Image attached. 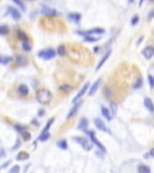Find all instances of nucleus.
<instances>
[{"mask_svg": "<svg viewBox=\"0 0 154 173\" xmlns=\"http://www.w3.org/2000/svg\"><path fill=\"white\" fill-rule=\"evenodd\" d=\"M52 99H53V95L48 89H40L36 92V100L40 103L46 105L48 102H51Z\"/></svg>", "mask_w": 154, "mask_h": 173, "instance_id": "f257e3e1", "label": "nucleus"}, {"mask_svg": "<svg viewBox=\"0 0 154 173\" xmlns=\"http://www.w3.org/2000/svg\"><path fill=\"white\" fill-rule=\"evenodd\" d=\"M37 57L41 58V59H44V60L52 59V58L55 57V51L52 48H47V49H44V51H40L37 53Z\"/></svg>", "mask_w": 154, "mask_h": 173, "instance_id": "f03ea898", "label": "nucleus"}, {"mask_svg": "<svg viewBox=\"0 0 154 173\" xmlns=\"http://www.w3.org/2000/svg\"><path fill=\"white\" fill-rule=\"evenodd\" d=\"M86 134H88V135H89V137H90V139H92V142H93V143H94L96 147H98V148H99V149H100L102 153H106V148H105V147L101 144V142L99 141V139L94 136V132H93V131L86 130Z\"/></svg>", "mask_w": 154, "mask_h": 173, "instance_id": "7ed1b4c3", "label": "nucleus"}, {"mask_svg": "<svg viewBox=\"0 0 154 173\" xmlns=\"http://www.w3.org/2000/svg\"><path fill=\"white\" fill-rule=\"evenodd\" d=\"M72 141L79 143L83 147L84 150H90L92 149V144H89V142L87 141L86 138H83V137H72Z\"/></svg>", "mask_w": 154, "mask_h": 173, "instance_id": "20e7f679", "label": "nucleus"}, {"mask_svg": "<svg viewBox=\"0 0 154 173\" xmlns=\"http://www.w3.org/2000/svg\"><path fill=\"white\" fill-rule=\"evenodd\" d=\"M104 32H105V29H102V28H94V29L88 30V31H86V32L77 31V34L84 36V35H94V34H95V35H102Z\"/></svg>", "mask_w": 154, "mask_h": 173, "instance_id": "39448f33", "label": "nucleus"}, {"mask_svg": "<svg viewBox=\"0 0 154 173\" xmlns=\"http://www.w3.org/2000/svg\"><path fill=\"white\" fill-rule=\"evenodd\" d=\"M94 124H95V128L98 129V130L102 131V132L111 134V132H110V130L106 128V125H105V123H104V121H102L100 118H95V119H94Z\"/></svg>", "mask_w": 154, "mask_h": 173, "instance_id": "423d86ee", "label": "nucleus"}, {"mask_svg": "<svg viewBox=\"0 0 154 173\" xmlns=\"http://www.w3.org/2000/svg\"><path fill=\"white\" fill-rule=\"evenodd\" d=\"M89 87H90V84H89L88 82H87V83H86V84H84V85L82 87V89H81L79 92L77 93V96H76V97L74 99V100H72V102H74V103H76V102H77V101L79 100V99H81V97H82V96H83V95H84V94L87 93V90L89 89Z\"/></svg>", "mask_w": 154, "mask_h": 173, "instance_id": "0eeeda50", "label": "nucleus"}, {"mask_svg": "<svg viewBox=\"0 0 154 173\" xmlns=\"http://www.w3.org/2000/svg\"><path fill=\"white\" fill-rule=\"evenodd\" d=\"M142 54H143V57L146 58V59H151V58L154 55V47H152V46H148V47L143 48Z\"/></svg>", "mask_w": 154, "mask_h": 173, "instance_id": "6e6552de", "label": "nucleus"}, {"mask_svg": "<svg viewBox=\"0 0 154 173\" xmlns=\"http://www.w3.org/2000/svg\"><path fill=\"white\" fill-rule=\"evenodd\" d=\"M81 105H82L81 102H78L77 105L75 103V106L72 107V108H71V111L68 113V115H66V119H71V118H74V117H75V115L77 114V112H78V110L81 108Z\"/></svg>", "mask_w": 154, "mask_h": 173, "instance_id": "1a4fd4ad", "label": "nucleus"}, {"mask_svg": "<svg viewBox=\"0 0 154 173\" xmlns=\"http://www.w3.org/2000/svg\"><path fill=\"white\" fill-rule=\"evenodd\" d=\"M7 11H9V13L12 16V18H13L15 21H19V19H21V13H19L18 10H16L15 7H9V9H7Z\"/></svg>", "mask_w": 154, "mask_h": 173, "instance_id": "9d476101", "label": "nucleus"}, {"mask_svg": "<svg viewBox=\"0 0 154 173\" xmlns=\"http://www.w3.org/2000/svg\"><path fill=\"white\" fill-rule=\"evenodd\" d=\"M143 105H144V107L147 108L151 113H153L154 112V105H153V101L151 100L149 97H144V100H143Z\"/></svg>", "mask_w": 154, "mask_h": 173, "instance_id": "9b49d317", "label": "nucleus"}, {"mask_svg": "<svg viewBox=\"0 0 154 173\" xmlns=\"http://www.w3.org/2000/svg\"><path fill=\"white\" fill-rule=\"evenodd\" d=\"M42 13L45 16H59V12L54 10V9H50V7H44L42 9Z\"/></svg>", "mask_w": 154, "mask_h": 173, "instance_id": "f8f14e48", "label": "nucleus"}, {"mask_svg": "<svg viewBox=\"0 0 154 173\" xmlns=\"http://www.w3.org/2000/svg\"><path fill=\"white\" fill-rule=\"evenodd\" d=\"M110 55H111V51H107V53H106V54H105V55L102 57V59L100 60V63H99L98 65H96V69H95V71H99V70L101 69V66H102V65H104L105 63L107 61V59L110 58Z\"/></svg>", "mask_w": 154, "mask_h": 173, "instance_id": "ddd939ff", "label": "nucleus"}, {"mask_svg": "<svg viewBox=\"0 0 154 173\" xmlns=\"http://www.w3.org/2000/svg\"><path fill=\"white\" fill-rule=\"evenodd\" d=\"M100 83H101V79H100V78H99V79H96V82H94V84L90 87V89H89V96H93V95L95 94V92L98 90Z\"/></svg>", "mask_w": 154, "mask_h": 173, "instance_id": "4468645a", "label": "nucleus"}, {"mask_svg": "<svg viewBox=\"0 0 154 173\" xmlns=\"http://www.w3.org/2000/svg\"><path fill=\"white\" fill-rule=\"evenodd\" d=\"M69 19H71L72 22H75V23H79V21H81V14L79 13H77V12H72V13H69Z\"/></svg>", "mask_w": 154, "mask_h": 173, "instance_id": "2eb2a0df", "label": "nucleus"}, {"mask_svg": "<svg viewBox=\"0 0 154 173\" xmlns=\"http://www.w3.org/2000/svg\"><path fill=\"white\" fill-rule=\"evenodd\" d=\"M101 113H102V115H104V117L106 118L107 120H112L113 113H111L108 108H106V107H102V108H101Z\"/></svg>", "mask_w": 154, "mask_h": 173, "instance_id": "dca6fc26", "label": "nucleus"}, {"mask_svg": "<svg viewBox=\"0 0 154 173\" xmlns=\"http://www.w3.org/2000/svg\"><path fill=\"white\" fill-rule=\"evenodd\" d=\"M18 92H19L21 95L27 96V95L29 94V88H28L26 84H21V85L18 87Z\"/></svg>", "mask_w": 154, "mask_h": 173, "instance_id": "f3484780", "label": "nucleus"}, {"mask_svg": "<svg viewBox=\"0 0 154 173\" xmlns=\"http://www.w3.org/2000/svg\"><path fill=\"white\" fill-rule=\"evenodd\" d=\"M87 126H88V119H87V118H82V119L79 120L78 129H79V130L86 131V130H87Z\"/></svg>", "mask_w": 154, "mask_h": 173, "instance_id": "a211bd4d", "label": "nucleus"}, {"mask_svg": "<svg viewBox=\"0 0 154 173\" xmlns=\"http://www.w3.org/2000/svg\"><path fill=\"white\" fill-rule=\"evenodd\" d=\"M17 159L18 161H24V160H28L29 159V154L28 153H26V152H21L18 155H17Z\"/></svg>", "mask_w": 154, "mask_h": 173, "instance_id": "6ab92c4d", "label": "nucleus"}, {"mask_svg": "<svg viewBox=\"0 0 154 173\" xmlns=\"http://www.w3.org/2000/svg\"><path fill=\"white\" fill-rule=\"evenodd\" d=\"M57 147H59L60 149H63V150H66L68 149V142L65 141V139L58 141V142H57Z\"/></svg>", "mask_w": 154, "mask_h": 173, "instance_id": "aec40b11", "label": "nucleus"}, {"mask_svg": "<svg viewBox=\"0 0 154 173\" xmlns=\"http://www.w3.org/2000/svg\"><path fill=\"white\" fill-rule=\"evenodd\" d=\"M83 39H84L86 42H98V41L100 40L99 37H94V36H90V35H84Z\"/></svg>", "mask_w": 154, "mask_h": 173, "instance_id": "412c9836", "label": "nucleus"}, {"mask_svg": "<svg viewBox=\"0 0 154 173\" xmlns=\"http://www.w3.org/2000/svg\"><path fill=\"white\" fill-rule=\"evenodd\" d=\"M50 132H48V131H46V132H41V135L39 136V141H41V142H45V141H47L48 138H50Z\"/></svg>", "mask_w": 154, "mask_h": 173, "instance_id": "4be33fe9", "label": "nucleus"}, {"mask_svg": "<svg viewBox=\"0 0 154 173\" xmlns=\"http://www.w3.org/2000/svg\"><path fill=\"white\" fill-rule=\"evenodd\" d=\"M59 89H60V92H63V93H70L71 90H72V87L71 85H69V84H63V85H60L59 87Z\"/></svg>", "mask_w": 154, "mask_h": 173, "instance_id": "5701e85b", "label": "nucleus"}, {"mask_svg": "<svg viewBox=\"0 0 154 173\" xmlns=\"http://www.w3.org/2000/svg\"><path fill=\"white\" fill-rule=\"evenodd\" d=\"M137 171H139L140 173H151V168L144 166V165H140V166L137 167Z\"/></svg>", "mask_w": 154, "mask_h": 173, "instance_id": "b1692460", "label": "nucleus"}, {"mask_svg": "<svg viewBox=\"0 0 154 173\" xmlns=\"http://www.w3.org/2000/svg\"><path fill=\"white\" fill-rule=\"evenodd\" d=\"M12 60H13V58H11V57H1V58H0V63H1L3 65L9 64V63H11Z\"/></svg>", "mask_w": 154, "mask_h": 173, "instance_id": "393cba45", "label": "nucleus"}, {"mask_svg": "<svg viewBox=\"0 0 154 173\" xmlns=\"http://www.w3.org/2000/svg\"><path fill=\"white\" fill-rule=\"evenodd\" d=\"M9 31H10L9 27L5 26V24L0 27V34H1V35H7V34H9Z\"/></svg>", "mask_w": 154, "mask_h": 173, "instance_id": "a878e982", "label": "nucleus"}, {"mask_svg": "<svg viewBox=\"0 0 154 173\" xmlns=\"http://www.w3.org/2000/svg\"><path fill=\"white\" fill-rule=\"evenodd\" d=\"M53 123H54V118H51L50 120H48V123H47V124H46V126L44 128V130H42V132H46V131H48V130H50V129H51V126H52V124H53Z\"/></svg>", "mask_w": 154, "mask_h": 173, "instance_id": "bb28decb", "label": "nucleus"}, {"mask_svg": "<svg viewBox=\"0 0 154 173\" xmlns=\"http://www.w3.org/2000/svg\"><path fill=\"white\" fill-rule=\"evenodd\" d=\"M22 48H23L26 52H30V51H31V46L27 42V41H23V42H22Z\"/></svg>", "mask_w": 154, "mask_h": 173, "instance_id": "cd10ccee", "label": "nucleus"}, {"mask_svg": "<svg viewBox=\"0 0 154 173\" xmlns=\"http://www.w3.org/2000/svg\"><path fill=\"white\" fill-rule=\"evenodd\" d=\"M57 53H58V55L63 57V55H65V46H59L58 49H57Z\"/></svg>", "mask_w": 154, "mask_h": 173, "instance_id": "c85d7f7f", "label": "nucleus"}, {"mask_svg": "<svg viewBox=\"0 0 154 173\" xmlns=\"http://www.w3.org/2000/svg\"><path fill=\"white\" fill-rule=\"evenodd\" d=\"M139 19H140V17H139V14H135L134 17L131 18V22H130V24H131L133 27L137 26V23H139Z\"/></svg>", "mask_w": 154, "mask_h": 173, "instance_id": "c756f323", "label": "nucleus"}, {"mask_svg": "<svg viewBox=\"0 0 154 173\" xmlns=\"http://www.w3.org/2000/svg\"><path fill=\"white\" fill-rule=\"evenodd\" d=\"M141 87H142V78H141V77H139V78H137V81L135 82L134 88H135V89H140Z\"/></svg>", "mask_w": 154, "mask_h": 173, "instance_id": "7c9ffc66", "label": "nucleus"}, {"mask_svg": "<svg viewBox=\"0 0 154 173\" xmlns=\"http://www.w3.org/2000/svg\"><path fill=\"white\" fill-rule=\"evenodd\" d=\"M15 129L18 131L19 135H22L24 131H27V128H24V126H22V125H15Z\"/></svg>", "mask_w": 154, "mask_h": 173, "instance_id": "2f4dec72", "label": "nucleus"}, {"mask_svg": "<svg viewBox=\"0 0 154 173\" xmlns=\"http://www.w3.org/2000/svg\"><path fill=\"white\" fill-rule=\"evenodd\" d=\"M12 1H13L15 4H17V5L21 7L22 10H26V5L23 4V1H22V0H12Z\"/></svg>", "mask_w": 154, "mask_h": 173, "instance_id": "473e14b6", "label": "nucleus"}, {"mask_svg": "<svg viewBox=\"0 0 154 173\" xmlns=\"http://www.w3.org/2000/svg\"><path fill=\"white\" fill-rule=\"evenodd\" d=\"M18 37H19L22 41H27V40H28V36L24 34L23 31H18Z\"/></svg>", "mask_w": 154, "mask_h": 173, "instance_id": "72a5a7b5", "label": "nucleus"}, {"mask_svg": "<svg viewBox=\"0 0 154 173\" xmlns=\"http://www.w3.org/2000/svg\"><path fill=\"white\" fill-rule=\"evenodd\" d=\"M17 61H18V63H19L21 65H24V64L27 63L26 58H24V57H21V55H18V57H17Z\"/></svg>", "mask_w": 154, "mask_h": 173, "instance_id": "f704fd0d", "label": "nucleus"}, {"mask_svg": "<svg viewBox=\"0 0 154 173\" xmlns=\"http://www.w3.org/2000/svg\"><path fill=\"white\" fill-rule=\"evenodd\" d=\"M148 81H149V85H151V88L153 89V88H154V76L149 75V76H148Z\"/></svg>", "mask_w": 154, "mask_h": 173, "instance_id": "c9c22d12", "label": "nucleus"}, {"mask_svg": "<svg viewBox=\"0 0 154 173\" xmlns=\"http://www.w3.org/2000/svg\"><path fill=\"white\" fill-rule=\"evenodd\" d=\"M19 171H21L19 166H13V167L10 170V173H18Z\"/></svg>", "mask_w": 154, "mask_h": 173, "instance_id": "e433bc0d", "label": "nucleus"}, {"mask_svg": "<svg viewBox=\"0 0 154 173\" xmlns=\"http://www.w3.org/2000/svg\"><path fill=\"white\" fill-rule=\"evenodd\" d=\"M22 135H23V137H24V139H26V141L30 139V134L28 132V131H24V132H23Z\"/></svg>", "mask_w": 154, "mask_h": 173, "instance_id": "4c0bfd02", "label": "nucleus"}, {"mask_svg": "<svg viewBox=\"0 0 154 173\" xmlns=\"http://www.w3.org/2000/svg\"><path fill=\"white\" fill-rule=\"evenodd\" d=\"M153 18H154V9H152L148 13V21H152Z\"/></svg>", "mask_w": 154, "mask_h": 173, "instance_id": "58836bf2", "label": "nucleus"}, {"mask_svg": "<svg viewBox=\"0 0 154 173\" xmlns=\"http://www.w3.org/2000/svg\"><path fill=\"white\" fill-rule=\"evenodd\" d=\"M111 106H112V113L115 114V113H116V110H117V108H116V105H115V103H112Z\"/></svg>", "mask_w": 154, "mask_h": 173, "instance_id": "ea45409f", "label": "nucleus"}, {"mask_svg": "<svg viewBox=\"0 0 154 173\" xmlns=\"http://www.w3.org/2000/svg\"><path fill=\"white\" fill-rule=\"evenodd\" d=\"M142 40H143V36H141V37H140L139 40H137V43H136V45H137V46H139V45H140V43L142 42Z\"/></svg>", "mask_w": 154, "mask_h": 173, "instance_id": "a19ab883", "label": "nucleus"}, {"mask_svg": "<svg viewBox=\"0 0 154 173\" xmlns=\"http://www.w3.org/2000/svg\"><path fill=\"white\" fill-rule=\"evenodd\" d=\"M18 145H21V141H19V139H17V143H16V145L13 147V149H16V148H17Z\"/></svg>", "mask_w": 154, "mask_h": 173, "instance_id": "79ce46f5", "label": "nucleus"}, {"mask_svg": "<svg viewBox=\"0 0 154 173\" xmlns=\"http://www.w3.org/2000/svg\"><path fill=\"white\" fill-rule=\"evenodd\" d=\"M42 114H45V111H44V110H40V112H39V115H40V117H42Z\"/></svg>", "mask_w": 154, "mask_h": 173, "instance_id": "37998d69", "label": "nucleus"}, {"mask_svg": "<svg viewBox=\"0 0 154 173\" xmlns=\"http://www.w3.org/2000/svg\"><path fill=\"white\" fill-rule=\"evenodd\" d=\"M99 51H100V48H99V47H95V48H94V53H98Z\"/></svg>", "mask_w": 154, "mask_h": 173, "instance_id": "c03bdc74", "label": "nucleus"}, {"mask_svg": "<svg viewBox=\"0 0 154 173\" xmlns=\"http://www.w3.org/2000/svg\"><path fill=\"white\" fill-rule=\"evenodd\" d=\"M149 155H151V156H154V148H153V149H152L151 152H149Z\"/></svg>", "mask_w": 154, "mask_h": 173, "instance_id": "a18cd8bd", "label": "nucleus"}, {"mask_svg": "<svg viewBox=\"0 0 154 173\" xmlns=\"http://www.w3.org/2000/svg\"><path fill=\"white\" fill-rule=\"evenodd\" d=\"M4 156H5V150L1 148V158H4Z\"/></svg>", "mask_w": 154, "mask_h": 173, "instance_id": "49530a36", "label": "nucleus"}, {"mask_svg": "<svg viewBox=\"0 0 154 173\" xmlns=\"http://www.w3.org/2000/svg\"><path fill=\"white\" fill-rule=\"evenodd\" d=\"M143 3H144V0H140V3H139V6H142V5H143Z\"/></svg>", "mask_w": 154, "mask_h": 173, "instance_id": "de8ad7c7", "label": "nucleus"}, {"mask_svg": "<svg viewBox=\"0 0 154 173\" xmlns=\"http://www.w3.org/2000/svg\"><path fill=\"white\" fill-rule=\"evenodd\" d=\"M129 3H130V4H131V3H133V0H129Z\"/></svg>", "mask_w": 154, "mask_h": 173, "instance_id": "09e8293b", "label": "nucleus"}]
</instances>
